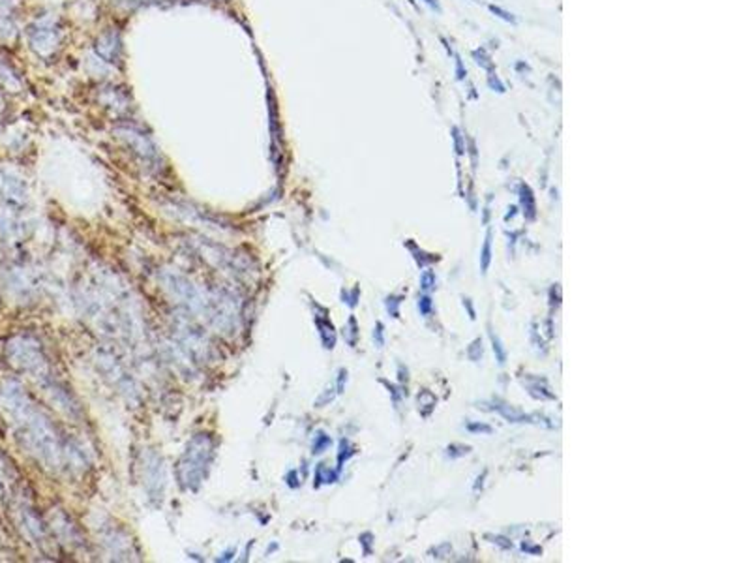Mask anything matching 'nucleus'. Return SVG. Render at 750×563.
<instances>
[{"instance_id": "f257e3e1", "label": "nucleus", "mask_w": 750, "mask_h": 563, "mask_svg": "<svg viewBox=\"0 0 750 563\" xmlns=\"http://www.w3.org/2000/svg\"><path fill=\"white\" fill-rule=\"evenodd\" d=\"M212 459V445L207 436H197L188 445L186 454L180 462V481L186 488L199 487V483L205 477L208 464Z\"/></svg>"}, {"instance_id": "f03ea898", "label": "nucleus", "mask_w": 750, "mask_h": 563, "mask_svg": "<svg viewBox=\"0 0 750 563\" xmlns=\"http://www.w3.org/2000/svg\"><path fill=\"white\" fill-rule=\"evenodd\" d=\"M520 199H522L523 214L527 220H535L537 216V203H535V195L531 192V188L527 184H522L520 188Z\"/></svg>"}, {"instance_id": "7ed1b4c3", "label": "nucleus", "mask_w": 750, "mask_h": 563, "mask_svg": "<svg viewBox=\"0 0 750 563\" xmlns=\"http://www.w3.org/2000/svg\"><path fill=\"white\" fill-rule=\"evenodd\" d=\"M496 410L501 413L503 417L509 419V421H512V423H529V417H527V415H523V413L516 411L514 408H510V406H507V404L496 406Z\"/></svg>"}, {"instance_id": "20e7f679", "label": "nucleus", "mask_w": 750, "mask_h": 563, "mask_svg": "<svg viewBox=\"0 0 750 563\" xmlns=\"http://www.w3.org/2000/svg\"><path fill=\"white\" fill-rule=\"evenodd\" d=\"M489 263H492V231H488V235H486V241H484V246H482V252H481L482 274H486V272H488Z\"/></svg>"}, {"instance_id": "39448f33", "label": "nucleus", "mask_w": 750, "mask_h": 563, "mask_svg": "<svg viewBox=\"0 0 750 563\" xmlns=\"http://www.w3.org/2000/svg\"><path fill=\"white\" fill-rule=\"evenodd\" d=\"M319 323V329H321V336H323V342H324V346L329 349L334 348V342H336V334H334V329H332V325L329 323V321H317Z\"/></svg>"}, {"instance_id": "423d86ee", "label": "nucleus", "mask_w": 750, "mask_h": 563, "mask_svg": "<svg viewBox=\"0 0 750 563\" xmlns=\"http://www.w3.org/2000/svg\"><path fill=\"white\" fill-rule=\"evenodd\" d=\"M435 287V272L434 271H424L422 276H420V289L422 291H430Z\"/></svg>"}, {"instance_id": "0eeeda50", "label": "nucleus", "mask_w": 750, "mask_h": 563, "mask_svg": "<svg viewBox=\"0 0 750 563\" xmlns=\"http://www.w3.org/2000/svg\"><path fill=\"white\" fill-rule=\"evenodd\" d=\"M469 451H471V447L458 445V443H452V445L447 447V454L450 459H460L463 454H467Z\"/></svg>"}, {"instance_id": "6e6552de", "label": "nucleus", "mask_w": 750, "mask_h": 563, "mask_svg": "<svg viewBox=\"0 0 750 563\" xmlns=\"http://www.w3.org/2000/svg\"><path fill=\"white\" fill-rule=\"evenodd\" d=\"M489 336H492V344H494V351H496V353H497V361H499V364H505V361H507V351H505V349H503L501 342H499V338H497L496 334L489 333Z\"/></svg>"}, {"instance_id": "1a4fd4ad", "label": "nucleus", "mask_w": 750, "mask_h": 563, "mask_svg": "<svg viewBox=\"0 0 750 563\" xmlns=\"http://www.w3.org/2000/svg\"><path fill=\"white\" fill-rule=\"evenodd\" d=\"M467 355H469V359H471V361H478V359H481V357H482V340H481V338H476V340L473 342L471 346H469Z\"/></svg>"}, {"instance_id": "9d476101", "label": "nucleus", "mask_w": 750, "mask_h": 563, "mask_svg": "<svg viewBox=\"0 0 750 563\" xmlns=\"http://www.w3.org/2000/svg\"><path fill=\"white\" fill-rule=\"evenodd\" d=\"M432 306H434V302H432V299L428 295H422L419 299V310L422 316H430L432 313Z\"/></svg>"}, {"instance_id": "9b49d317", "label": "nucleus", "mask_w": 750, "mask_h": 563, "mask_svg": "<svg viewBox=\"0 0 750 563\" xmlns=\"http://www.w3.org/2000/svg\"><path fill=\"white\" fill-rule=\"evenodd\" d=\"M329 445H331V438L327 434H319V438L313 443V452H323Z\"/></svg>"}, {"instance_id": "f8f14e48", "label": "nucleus", "mask_w": 750, "mask_h": 563, "mask_svg": "<svg viewBox=\"0 0 750 563\" xmlns=\"http://www.w3.org/2000/svg\"><path fill=\"white\" fill-rule=\"evenodd\" d=\"M489 8V12L492 14H496L497 17H501V19H505V21H509V23H516V17L512 14H509V12H505V10H501L499 6H488Z\"/></svg>"}, {"instance_id": "ddd939ff", "label": "nucleus", "mask_w": 750, "mask_h": 563, "mask_svg": "<svg viewBox=\"0 0 750 563\" xmlns=\"http://www.w3.org/2000/svg\"><path fill=\"white\" fill-rule=\"evenodd\" d=\"M467 430L469 432H484V434H492V432H494V428H492V426H488V424L469 423L467 424Z\"/></svg>"}, {"instance_id": "4468645a", "label": "nucleus", "mask_w": 750, "mask_h": 563, "mask_svg": "<svg viewBox=\"0 0 750 563\" xmlns=\"http://www.w3.org/2000/svg\"><path fill=\"white\" fill-rule=\"evenodd\" d=\"M452 137H454V145H456V154L458 156H461L463 154V145H461V133L458 128H452Z\"/></svg>"}, {"instance_id": "2eb2a0df", "label": "nucleus", "mask_w": 750, "mask_h": 563, "mask_svg": "<svg viewBox=\"0 0 750 563\" xmlns=\"http://www.w3.org/2000/svg\"><path fill=\"white\" fill-rule=\"evenodd\" d=\"M399 302H401V300H399V299H394V297H393V299H390V297H388V300H386V306H388V312L393 313L394 318H398V305H399Z\"/></svg>"}, {"instance_id": "dca6fc26", "label": "nucleus", "mask_w": 750, "mask_h": 563, "mask_svg": "<svg viewBox=\"0 0 750 563\" xmlns=\"http://www.w3.org/2000/svg\"><path fill=\"white\" fill-rule=\"evenodd\" d=\"M456 71H458V79H460V81H463L465 76H467V71L463 70V64H461L460 56H456Z\"/></svg>"}, {"instance_id": "f3484780", "label": "nucleus", "mask_w": 750, "mask_h": 563, "mask_svg": "<svg viewBox=\"0 0 750 563\" xmlns=\"http://www.w3.org/2000/svg\"><path fill=\"white\" fill-rule=\"evenodd\" d=\"M494 542H496V544H499V547H501V549H505V550L512 549V542H510L509 539H505V537H494Z\"/></svg>"}, {"instance_id": "a211bd4d", "label": "nucleus", "mask_w": 750, "mask_h": 563, "mask_svg": "<svg viewBox=\"0 0 750 563\" xmlns=\"http://www.w3.org/2000/svg\"><path fill=\"white\" fill-rule=\"evenodd\" d=\"M375 338H377V346H383V344H385V340H383V325H381V323H377Z\"/></svg>"}, {"instance_id": "6ab92c4d", "label": "nucleus", "mask_w": 750, "mask_h": 563, "mask_svg": "<svg viewBox=\"0 0 750 563\" xmlns=\"http://www.w3.org/2000/svg\"><path fill=\"white\" fill-rule=\"evenodd\" d=\"M522 549L527 550V552H531V554H538V552H540V549H538V547H529V544H525V542L522 544Z\"/></svg>"}, {"instance_id": "aec40b11", "label": "nucleus", "mask_w": 750, "mask_h": 563, "mask_svg": "<svg viewBox=\"0 0 750 563\" xmlns=\"http://www.w3.org/2000/svg\"><path fill=\"white\" fill-rule=\"evenodd\" d=\"M426 2L432 8H435V10H439V4H437V0H426Z\"/></svg>"}]
</instances>
